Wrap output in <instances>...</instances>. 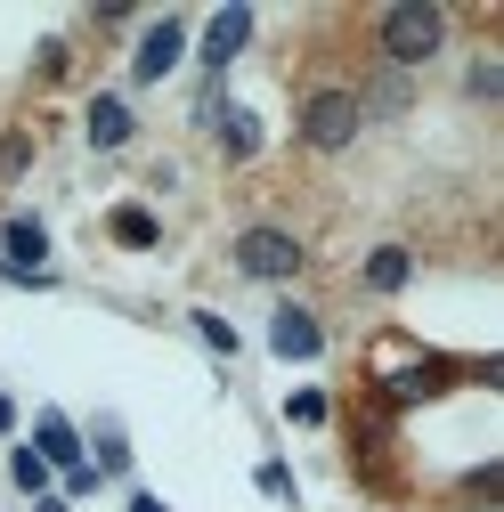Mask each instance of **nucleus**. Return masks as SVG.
Segmentation results:
<instances>
[{"label":"nucleus","instance_id":"nucleus-14","mask_svg":"<svg viewBox=\"0 0 504 512\" xmlns=\"http://www.w3.org/2000/svg\"><path fill=\"white\" fill-rule=\"evenodd\" d=\"M439 391V374L431 366H407V374H391V399H431Z\"/></svg>","mask_w":504,"mask_h":512},{"label":"nucleus","instance_id":"nucleus-6","mask_svg":"<svg viewBox=\"0 0 504 512\" xmlns=\"http://www.w3.org/2000/svg\"><path fill=\"white\" fill-rule=\"evenodd\" d=\"M0 252H9V269H17V277H33V285H41V261H49V236H41V220H9Z\"/></svg>","mask_w":504,"mask_h":512},{"label":"nucleus","instance_id":"nucleus-12","mask_svg":"<svg viewBox=\"0 0 504 512\" xmlns=\"http://www.w3.org/2000/svg\"><path fill=\"white\" fill-rule=\"evenodd\" d=\"M114 236L147 252V244H155V212H139V204H122V212H114Z\"/></svg>","mask_w":504,"mask_h":512},{"label":"nucleus","instance_id":"nucleus-2","mask_svg":"<svg viewBox=\"0 0 504 512\" xmlns=\"http://www.w3.org/2000/svg\"><path fill=\"white\" fill-rule=\"evenodd\" d=\"M301 261H309V252H301L285 228H244V236H236V269H244V277L285 285V277H301Z\"/></svg>","mask_w":504,"mask_h":512},{"label":"nucleus","instance_id":"nucleus-7","mask_svg":"<svg viewBox=\"0 0 504 512\" xmlns=\"http://www.w3.org/2000/svg\"><path fill=\"white\" fill-rule=\"evenodd\" d=\"M244 41H252V9H220V17L204 25V66H228Z\"/></svg>","mask_w":504,"mask_h":512},{"label":"nucleus","instance_id":"nucleus-18","mask_svg":"<svg viewBox=\"0 0 504 512\" xmlns=\"http://www.w3.org/2000/svg\"><path fill=\"white\" fill-rule=\"evenodd\" d=\"M131 512H163V496H131Z\"/></svg>","mask_w":504,"mask_h":512},{"label":"nucleus","instance_id":"nucleus-13","mask_svg":"<svg viewBox=\"0 0 504 512\" xmlns=\"http://www.w3.org/2000/svg\"><path fill=\"white\" fill-rule=\"evenodd\" d=\"M9 472H17V488H25V496H41V488H49V464L33 456V447H17V456H9Z\"/></svg>","mask_w":504,"mask_h":512},{"label":"nucleus","instance_id":"nucleus-5","mask_svg":"<svg viewBox=\"0 0 504 512\" xmlns=\"http://www.w3.org/2000/svg\"><path fill=\"white\" fill-rule=\"evenodd\" d=\"M179 49H187V33H179V25L163 17V25H155V33L139 41V57H131V74H139V82H163V74L179 66Z\"/></svg>","mask_w":504,"mask_h":512},{"label":"nucleus","instance_id":"nucleus-3","mask_svg":"<svg viewBox=\"0 0 504 512\" xmlns=\"http://www.w3.org/2000/svg\"><path fill=\"white\" fill-rule=\"evenodd\" d=\"M358 122H366V114H358V98H350V90H318V98L301 106V139L334 155V147H350V139H358Z\"/></svg>","mask_w":504,"mask_h":512},{"label":"nucleus","instance_id":"nucleus-4","mask_svg":"<svg viewBox=\"0 0 504 512\" xmlns=\"http://www.w3.org/2000/svg\"><path fill=\"white\" fill-rule=\"evenodd\" d=\"M318 342L326 334H318V317H309V309H277L269 317V350L277 358H318Z\"/></svg>","mask_w":504,"mask_h":512},{"label":"nucleus","instance_id":"nucleus-8","mask_svg":"<svg viewBox=\"0 0 504 512\" xmlns=\"http://www.w3.org/2000/svg\"><path fill=\"white\" fill-rule=\"evenodd\" d=\"M33 456L74 472V464H82V439H74V423H66V415H41V423H33Z\"/></svg>","mask_w":504,"mask_h":512},{"label":"nucleus","instance_id":"nucleus-1","mask_svg":"<svg viewBox=\"0 0 504 512\" xmlns=\"http://www.w3.org/2000/svg\"><path fill=\"white\" fill-rule=\"evenodd\" d=\"M374 41H383V57H391V66H423V57H439V49H448V17H439V9H391Z\"/></svg>","mask_w":504,"mask_h":512},{"label":"nucleus","instance_id":"nucleus-9","mask_svg":"<svg viewBox=\"0 0 504 512\" xmlns=\"http://www.w3.org/2000/svg\"><path fill=\"white\" fill-rule=\"evenodd\" d=\"M131 139V106L122 98H90V147H122Z\"/></svg>","mask_w":504,"mask_h":512},{"label":"nucleus","instance_id":"nucleus-17","mask_svg":"<svg viewBox=\"0 0 504 512\" xmlns=\"http://www.w3.org/2000/svg\"><path fill=\"white\" fill-rule=\"evenodd\" d=\"M196 334H204V342H212V350H236V334H228V326H220V317H212V309H196Z\"/></svg>","mask_w":504,"mask_h":512},{"label":"nucleus","instance_id":"nucleus-15","mask_svg":"<svg viewBox=\"0 0 504 512\" xmlns=\"http://www.w3.org/2000/svg\"><path fill=\"white\" fill-rule=\"evenodd\" d=\"M366 106H407V82L383 74V82H374V98H358V114H366Z\"/></svg>","mask_w":504,"mask_h":512},{"label":"nucleus","instance_id":"nucleus-11","mask_svg":"<svg viewBox=\"0 0 504 512\" xmlns=\"http://www.w3.org/2000/svg\"><path fill=\"white\" fill-rule=\"evenodd\" d=\"M366 285H374V293H399V285H407V252H399V244H383V252L366 261Z\"/></svg>","mask_w":504,"mask_h":512},{"label":"nucleus","instance_id":"nucleus-16","mask_svg":"<svg viewBox=\"0 0 504 512\" xmlns=\"http://www.w3.org/2000/svg\"><path fill=\"white\" fill-rule=\"evenodd\" d=\"M285 415H293V423H326V399H318V391H293Z\"/></svg>","mask_w":504,"mask_h":512},{"label":"nucleus","instance_id":"nucleus-19","mask_svg":"<svg viewBox=\"0 0 504 512\" xmlns=\"http://www.w3.org/2000/svg\"><path fill=\"white\" fill-rule=\"evenodd\" d=\"M33 512H66V504H49V496H41V504H33Z\"/></svg>","mask_w":504,"mask_h":512},{"label":"nucleus","instance_id":"nucleus-20","mask_svg":"<svg viewBox=\"0 0 504 512\" xmlns=\"http://www.w3.org/2000/svg\"><path fill=\"white\" fill-rule=\"evenodd\" d=\"M0 431H9V399H0Z\"/></svg>","mask_w":504,"mask_h":512},{"label":"nucleus","instance_id":"nucleus-10","mask_svg":"<svg viewBox=\"0 0 504 512\" xmlns=\"http://www.w3.org/2000/svg\"><path fill=\"white\" fill-rule=\"evenodd\" d=\"M212 114H220V147H228V155H252V147H261V122H252L244 106H212Z\"/></svg>","mask_w":504,"mask_h":512}]
</instances>
